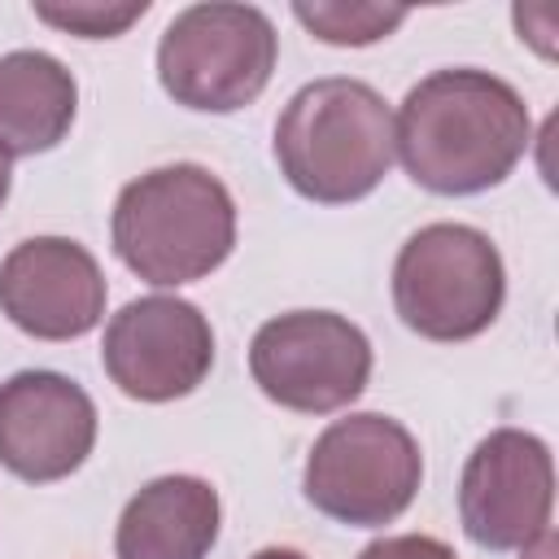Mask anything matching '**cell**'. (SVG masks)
Listing matches in <instances>:
<instances>
[{
  "label": "cell",
  "mask_w": 559,
  "mask_h": 559,
  "mask_svg": "<svg viewBox=\"0 0 559 559\" xmlns=\"http://www.w3.org/2000/svg\"><path fill=\"white\" fill-rule=\"evenodd\" d=\"M533 144L524 96L476 66L424 74L397 118L393 153L406 175L437 197H476L498 188Z\"/></svg>",
  "instance_id": "obj_1"
},
{
  "label": "cell",
  "mask_w": 559,
  "mask_h": 559,
  "mask_svg": "<svg viewBox=\"0 0 559 559\" xmlns=\"http://www.w3.org/2000/svg\"><path fill=\"white\" fill-rule=\"evenodd\" d=\"M275 162L288 188L314 205L362 201L393 166V114L362 79H314L288 96L275 122Z\"/></svg>",
  "instance_id": "obj_2"
},
{
  "label": "cell",
  "mask_w": 559,
  "mask_h": 559,
  "mask_svg": "<svg viewBox=\"0 0 559 559\" xmlns=\"http://www.w3.org/2000/svg\"><path fill=\"white\" fill-rule=\"evenodd\" d=\"M114 253L157 288H179L218 271L236 249V201L197 162L157 166L114 201Z\"/></svg>",
  "instance_id": "obj_3"
},
{
  "label": "cell",
  "mask_w": 559,
  "mask_h": 559,
  "mask_svg": "<svg viewBox=\"0 0 559 559\" xmlns=\"http://www.w3.org/2000/svg\"><path fill=\"white\" fill-rule=\"evenodd\" d=\"M507 301L498 245L467 223L419 227L393 262V310L424 341H472Z\"/></svg>",
  "instance_id": "obj_4"
},
{
  "label": "cell",
  "mask_w": 559,
  "mask_h": 559,
  "mask_svg": "<svg viewBox=\"0 0 559 559\" xmlns=\"http://www.w3.org/2000/svg\"><path fill=\"white\" fill-rule=\"evenodd\" d=\"M280 57V35L258 4H188L157 44V79L183 109L231 114L253 105Z\"/></svg>",
  "instance_id": "obj_5"
},
{
  "label": "cell",
  "mask_w": 559,
  "mask_h": 559,
  "mask_svg": "<svg viewBox=\"0 0 559 559\" xmlns=\"http://www.w3.org/2000/svg\"><path fill=\"white\" fill-rule=\"evenodd\" d=\"M424 454L406 424L380 411L332 419L306 459L301 489L314 511L349 528L393 524L419 493Z\"/></svg>",
  "instance_id": "obj_6"
},
{
  "label": "cell",
  "mask_w": 559,
  "mask_h": 559,
  "mask_svg": "<svg viewBox=\"0 0 559 559\" xmlns=\"http://www.w3.org/2000/svg\"><path fill=\"white\" fill-rule=\"evenodd\" d=\"M249 376L284 411L332 415L362 397L371 380V341L336 310H288L253 332Z\"/></svg>",
  "instance_id": "obj_7"
},
{
  "label": "cell",
  "mask_w": 559,
  "mask_h": 559,
  "mask_svg": "<svg viewBox=\"0 0 559 559\" xmlns=\"http://www.w3.org/2000/svg\"><path fill=\"white\" fill-rule=\"evenodd\" d=\"M555 459L524 428H493L476 441L459 476L463 533L485 550H524L550 528Z\"/></svg>",
  "instance_id": "obj_8"
},
{
  "label": "cell",
  "mask_w": 559,
  "mask_h": 559,
  "mask_svg": "<svg viewBox=\"0 0 559 559\" xmlns=\"http://www.w3.org/2000/svg\"><path fill=\"white\" fill-rule=\"evenodd\" d=\"M100 362L127 397L175 402L205 384L214 367V328L183 297H135L109 319Z\"/></svg>",
  "instance_id": "obj_9"
},
{
  "label": "cell",
  "mask_w": 559,
  "mask_h": 559,
  "mask_svg": "<svg viewBox=\"0 0 559 559\" xmlns=\"http://www.w3.org/2000/svg\"><path fill=\"white\" fill-rule=\"evenodd\" d=\"M100 262L66 236H31L0 262V310L35 341H79L105 319Z\"/></svg>",
  "instance_id": "obj_10"
},
{
  "label": "cell",
  "mask_w": 559,
  "mask_h": 559,
  "mask_svg": "<svg viewBox=\"0 0 559 559\" xmlns=\"http://www.w3.org/2000/svg\"><path fill=\"white\" fill-rule=\"evenodd\" d=\"M96 445V402L61 371H17L0 384V463L26 485L66 480Z\"/></svg>",
  "instance_id": "obj_11"
},
{
  "label": "cell",
  "mask_w": 559,
  "mask_h": 559,
  "mask_svg": "<svg viewBox=\"0 0 559 559\" xmlns=\"http://www.w3.org/2000/svg\"><path fill=\"white\" fill-rule=\"evenodd\" d=\"M218 489L201 476H157L118 515V559H205L218 542Z\"/></svg>",
  "instance_id": "obj_12"
},
{
  "label": "cell",
  "mask_w": 559,
  "mask_h": 559,
  "mask_svg": "<svg viewBox=\"0 0 559 559\" xmlns=\"http://www.w3.org/2000/svg\"><path fill=\"white\" fill-rule=\"evenodd\" d=\"M79 109L74 74L39 48H17L0 57V153L35 157L70 135Z\"/></svg>",
  "instance_id": "obj_13"
},
{
  "label": "cell",
  "mask_w": 559,
  "mask_h": 559,
  "mask_svg": "<svg viewBox=\"0 0 559 559\" xmlns=\"http://www.w3.org/2000/svg\"><path fill=\"white\" fill-rule=\"evenodd\" d=\"M293 17L323 44H336V48H362V44H376V39H389L402 22H406V9H393V4H362V0H297L293 4Z\"/></svg>",
  "instance_id": "obj_14"
},
{
  "label": "cell",
  "mask_w": 559,
  "mask_h": 559,
  "mask_svg": "<svg viewBox=\"0 0 559 559\" xmlns=\"http://www.w3.org/2000/svg\"><path fill=\"white\" fill-rule=\"evenodd\" d=\"M148 13V0H70V4H35V17L57 26V31H70L79 39H114L122 35L131 22H140Z\"/></svg>",
  "instance_id": "obj_15"
},
{
  "label": "cell",
  "mask_w": 559,
  "mask_h": 559,
  "mask_svg": "<svg viewBox=\"0 0 559 559\" xmlns=\"http://www.w3.org/2000/svg\"><path fill=\"white\" fill-rule=\"evenodd\" d=\"M358 559H454V550L428 533H397V537H380L362 546Z\"/></svg>",
  "instance_id": "obj_16"
},
{
  "label": "cell",
  "mask_w": 559,
  "mask_h": 559,
  "mask_svg": "<svg viewBox=\"0 0 559 559\" xmlns=\"http://www.w3.org/2000/svg\"><path fill=\"white\" fill-rule=\"evenodd\" d=\"M555 550H559V546H555V533L546 528L542 537H533V542L520 550V559H555Z\"/></svg>",
  "instance_id": "obj_17"
},
{
  "label": "cell",
  "mask_w": 559,
  "mask_h": 559,
  "mask_svg": "<svg viewBox=\"0 0 559 559\" xmlns=\"http://www.w3.org/2000/svg\"><path fill=\"white\" fill-rule=\"evenodd\" d=\"M253 559H306L301 550H288V546H266V550H258Z\"/></svg>",
  "instance_id": "obj_18"
},
{
  "label": "cell",
  "mask_w": 559,
  "mask_h": 559,
  "mask_svg": "<svg viewBox=\"0 0 559 559\" xmlns=\"http://www.w3.org/2000/svg\"><path fill=\"white\" fill-rule=\"evenodd\" d=\"M9 183H13V170H9V157L0 153V205L9 201Z\"/></svg>",
  "instance_id": "obj_19"
}]
</instances>
